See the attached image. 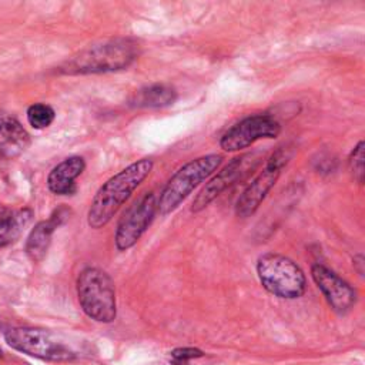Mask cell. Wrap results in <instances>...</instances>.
I'll return each mask as SVG.
<instances>
[{
  "instance_id": "obj_14",
  "label": "cell",
  "mask_w": 365,
  "mask_h": 365,
  "mask_svg": "<svg viewBox=\"0 0 365 365\" xmlns=\"http://www.w3.org/2000/svg\"><path fill=\"white\" fill-rule=\"evenodd\" d=\"M86 163L81 157L73 155L57 164L47 177V187L53 194L70 195L76 191V178L84 171Z\"/></svg>"
},
{
  "instance_id": "obj_20",
  "label": "cell",
  "mask_w": 365,
  "mask_h": 365,
  "mask_svg": "<svg viewBox=\"0 0 365 365\" xmlns=\"http://www.w3.org/2000/svg\"><path fill=\"white\" fill-rule=\"evenodd\" d=\"M352 264H354L355 269L358 271V274L362 275V272H364V268H362V267H364V257H362L361 254H358V255L354 258V262H352Z\"/></svg>"
},
{
  "instance_id": "obj_11",
  "label": "cell",
  "mask_w": 365,
  "mask_h": 365,
  "mask_svg": "<svg viewBox=\"0 0 365 365\" xmlns=\"http://www.w3.org/2000/svg\"><path fill=\"white\" fill-rule=\"evenodd\" d=\"M311 277L327 298L331 308L338 314H345L355 305V289L325 265L314 264L311 268Z\"/></svg>"
},
{
  "instance_id": "obj_18",
  "label": "cell",
  "mask_w": 365,
  "mask_h": 365,
  "mask_svg": "<svg viewBox=\"0 0 365 365\" xmlns=\"http://www.w3.org/2000/svg\"><path fill=\"white\" fill-rule=\"evenodd\" d=\"M348 167L358 184L364 182V141L361 140L349 154Z\"/></svg>"
},
{
  "instance_id": "obj_9",
  "label": "cell",
  "mask_w": 365,
  "mask_h": 365,
  "mask_svg": "<svg viewBox=\"0 0 365 365\" xmlns=\"http://www.w3.org/2000/svg\"><path fill=\"white\" fill-rule=\"evenodd\" d=\"M157 211V200L153 191L144 192L133 202L123 214L115 230V247L120 251H127L141 238L151 224Z\"/></svg>"
},
{
  "instance_id": "obj_15",
  "label": "cell",
  "mask_w": 365,
  "mask_h": 365,
  "mask_svg": "<svg viewBox=\"0 0 365 365\" xmlns=\"http://www.w3.org/2000/svg\"><path fill=\"white\" fill-rule=\"evenodd\" d=\"M31 215L29 208L13 210L0 204V245L14 242L29 225Z\"/></svg>"
},
{
  "instance_id": "obj_12",
  "label": "cell",
  "mask_w": 365,
  "mask_h": 365,
  "mask_svg": "<svg viewBox=\"0 0 365 365\" xmlns=\"http://www.w3.org/2000/svg\"><path fill=\"white\" fill-rule=\"evenodd\" d=\"M68 211L66 208L56 210L48 220L40 221L29 234L27 242H26V252L34 262H38L44 258L48 245L51 242V235L56 231L57 227L63 224V221L67 218Z\"/></svg>"
},
{
  "instance_id": "obj_10",
  "label": "cell",
  "mask_w": 365,
  "mask_h": 365,
  "mask_svg": "<svg viewBox=\"0 0 365 365\" xmlns=\"http://www.w3.org/2000/svg\"><path fill=\"white\" fill-rule=\"evenodd\" d=\"M258 161H259V158L255 154H242V155L231 160L197 194V197L192 201L191 211L198 212V211L204 210L211 201H214L227 188H230L238 180L245 178L251 173V170H254L258 165Z\"/></svg>"
},
{
  "instance_id": "obj_17",
  "label": "cell",
  "mask_w": 365,
  "mask_h": 365,
  "mask_svg": "<svg viewBox=\"0 0 365 365\" xmlns=\"http://www.w3.org/2000/svg\"><path fill=\"white\" fill-rule=\"evenodd\" d=\"M56 113L51 106L46 103H36L27 108V121L36 130H43L54 121Z\"/></svg>"
},
{
  "instance_id": "obj_2",
  "label": "cell",
  "mask_w": 365,
  "mask_h": 365,
  "mask_svg": "<svg viewBox=\"0 0 365 365\" xmlns=\"http://www.w3.org/2000/svg\"><path fill=\"white\" fill-rule=\"evenodd\" d=\"M137 56V44L128 38L111 40L98 46H91L61 66L67 74L106 73L125 68Z\"/></svg>"
},
{
  "instance_id": "obj_4",
  "label": "cell",
  "mask_w": 365,
  "mask_h": 365,
  "mask_svg": "<svg viewBox=\"0 0 365 365\" xmlns=\"http://www.w3.org/2000/svg\"><path fill=\"white\" fill-rule=\"evenodd\" d=\"M222 155L207 154L197 157L180 167L163 188L157 201L161 214L173 212L204 180H207L221 164Z\"/></svg>"
},
{
  "instance_id": "obj_21",
  "label": "cell",
  "mask_w": 365,
  "mask_h": 365,
  "mask_svg": "<svg viewBox=\"0 0 365 365\" xmlns=\"http://www.w3.org/2000/svg\"><path fill=\"white\" fill-rule=\"evenodd\" d=\"M0 355H1V348H0Z\"/></svg>"
},
{
  "instance_id": "obj_19",
  "label": "cell",
  "mask_w": 365,
  "mask_h": 365,
  "mask_svg": "<svg viewBox=\"0 0 365 365\" xmlns=\"http://www.w3.org/2000/svg\"><path fill=\"white\" fill-rule=\"evenodd\" d=\"M204 352L198 348H177L171 352V361L175 365H185L188 361L202 356Z\"/></svg>"
},
{
  "instance_id": "obj_3",
  "label": "cell",
  "mask_w": 365,
  "mask_h": 365,
  "mask_svg": "<svg viewBox=\"0 0 365 365\" xmlns=\"http://www.w3.org/2000/svg\"><path fill=\"white\" fill-rule=\"evenodd\" d=\"M77 297L88 318L104 324L115 319V289L106 271L96 267L84 268L77 278Z\"/></svg>"
},
{
  "instance_id": "obj_16",
  "label": "cell",
  "mask_w": 365,
  "mask_h": 365,
  "mask_svg": "<svg viewBox=\"0 0 365 365\" xmlns=\"http://www.w3.org/2000/svg\"><path fill=\"white\" fill-rule=\"evenodd\" d=\"M177 91L168 84H151L148 87L137 90L131 98L130 104L141 108H158L170 106L175 101Z\"/></svg>"
},
{
  "instance_id": "obj_13",
  "label": "cell",
  "mask_w": 365,
  "mask_h": 365,
  "mask_svg": "<svg viewBox=\"0 0 365 365\" xmlns=\"http://www.w3.org/2000/svg\"><path fill=\"white\" fill-rule=\"evenodd\" d=\"M30 145V134L10 114L0 111V155L19 157Z\"/></svg>"
},
{
  "instance_id": "obj_8",
  "label": "cell",
  "mask_w": 365,
  "mask_h": 365,
  "mask_svg": "<svg viewBox=\"0 0 365 365\" xmlns=\"http://www.w3.org/2000/svg\"><path fill=\"white\" fill-rule=\"evenodd\" d=\"M279 133L281 124L272 115L255 114L230 127L220 138V147L224 151L234 153L252 145L258 140L277 138Z\"/></svg>"
},
{
  "instance_id": "obj_5",
  "label": "cell",
  "mask_w": 365,
  "mask_h": 365,
  "mask_svg": "<svg viewBox=\"0 0 365 365\" xmlns=\"http://www.w3.org/2000/svg\"><path fill=\"white\" fill-rule=\"evenodd\" d=\"M257 275L261 285L279 298H299L307 288L304 271L297 262L281 254L261 255L257 261Z\"/></svg>"
},
{
  "instance_id": "obj_1",
  "label": "cell",
  "mask_w": 365,
  "mask_h": 365,
  "mask_svg": "<svg viewBox=\"0 0 365 365\" xmlns=\"http://www.w3.org/2000/svg\"><path fill=\"white\" fill-rule=\"evenodd\" d=\"M153 167L151 158H141L108 178L98 188L90 204L87 214L88 225L94 230L107 225L120 207L150 175Z\"/></svg>"
},
{
  "instance_id": "obj_6",
  "label": "cell",
  "mask_w": 365,
  "mask_h": 365,
  "mask_svg": "<svg viewBox=\"0 0 365 365\" xmlns=\"http://www.w3.org/2000/svg\"><path fill=\"white\" fill-rule=\"evenodd\" d=\"M6 342L27 355L48 359V361H67L74 358V352L57 335L50 331L38 328L19 327L11 328L4 334Z\"/></svg>"
},
{
  "instance_id": "obj_7",
  "label": "cell",
  "mask_w": 365,
  "mask_h": 365,
  "mask_svg": "<svg viewBox=\"0 0 365 365\" xmlns=\"http://www.w3.org/2000/svg\"><path fill=\"white\" fill-rule=\"evenodd\" d=\"M292 157V150L288 147H281L268 158L265 167L258 175L247 185L235 204V214L241 218L252 215L265 200L267 194L275 185L282 168L288 164Z\"/></svg>"
}]
</instances>
